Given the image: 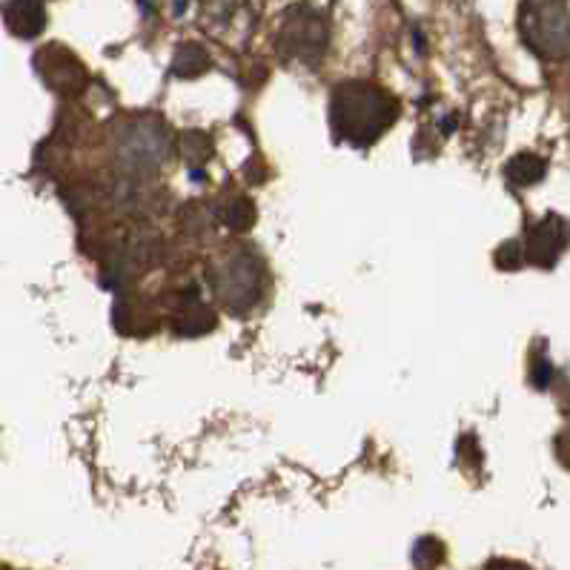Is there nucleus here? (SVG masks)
Masks as SVG:
<instances>
[{
	"label": "nucleus",
	"instance_id": "nucleus-17",
	"mask_svg": "<svg viewBox=\"0 0 570 570\" xmlns=\"http://www.w3.org/2000/svg\"><path fill=\"white\" fill-rule=\"evenodd\" d=\"M553 450H557V459L562 468L570 470V428H564L557 439H553Z\"/></svg>",
	"mask_w": 570,
	"mask_h": 570
},
{
	"label": "nucleus",
	"instance_id": "nucleus-8",
	"mask_svg": "<svg viewBox=\"0 0 570 570\" xmlns=\"http://www.w3.org/2000/svg\"><path fill=\"white\" fill-rule=\"evenodd\" d=\"M3 23L14 38H38L47 29V9L43 0H7L3 3Z\"/></svg>",
	"mask_w": 570,
	"mask_h": 570
},
{
	"label": "nucleus",
	"instance_id": "nucleus-14",
	"mask_svg": "<svg viewBox=\"0 0 570 570\" xmlns=\"http://www.w3.org/2000/svg\"><path fill=\"white\" fill-rule=\"evenodd\" d=\"M444 557H448V550H444V544L436 537H422L413 544V564H416V570H436L444 562Z\"/></svg>",
	"mask_w": 570,
	"mask_h": 570
},
{
	"label": "nucleus",
	"instance_id": "nucleus-6",
	"mask_svg": "<svg viewBox=\"0 0 570 570\" xmlns=\"http://www.w3.org/2000/svg\"><path fill=\"white\" fill-rule=\"evenodd\" d=\"M35 72L41 75V81L55 95H61V98L81 95L89 83V75L83 69V63L69 49L58 47V43L38 49V55H35Z\"/></svg>",
	"mask_w": 570,
	"mask_h": 570
},
{
	"label": "nucleus",
	"instance_id": "nucleus-3",
	"mask_svg": "<svg viewBox=\"0 0 570 570\" xmlns=\"http://www.w3.org/2000/svg\"><path fill=\"white\" fill-rule=\"evenodd\" d=\"M264 282H267V269H264L262 255L247 244L227 249L209 267V287H213L215 298L222 302V307L229 309L233 316L235 313L244 316L262 302Z\"/></svg>",
	"mask_w": 570,
	"mask_h": 570
},
{
	"label": "nucleus",
	"instance_id": "nucleus-1",
	"mask_svg": "<svg viewBox=\"0 0 570 570\" xmlns=\"http://www.w3.org/2000/svg\"><path fill=\"white\" fill-rule=\"evenodd\" d=\"M399 118V101L370 81H344L330 95V129L350 147H370Z\"/></svg>",
	"mask_w": 570,
	"mask_h": 570
},
{
	"label": "nucleus",
	"instance_id": "nucleus-12",
	"mask_svg": "<svg viewBox=\"0 0 570 570\" xmlns=\"http://www.w3.org/2000/svg\"><path fill=\"white\" fill-rule=\"evenodd\" d=\"M181 153L187 167L193 169L195 181H204L202 167L213 158V138H209V132H204V129H187L181 135Z\"/></svg>",
	"mask_w": 570,
	"mask_h": 570
},
{
	"label": "nucleus",
	"instance_id": "nucleus-18",
	"mask_svg": "<svg viewBox=\"0 0 570 570\" xmlns=\"http://www.w3.org/2000/svg\"><path fill=\"white\" fill-rule=\"evenodd\" d=\"M484 570H530V568H528V564H522V562H508V559H493V562H490Z\"/></svg>",
	"mask_w": 570,
	"mask_h": 570
},
{
	"label": "nucleus",
	"instance_id": "nucleus-10",
	"mask_svg": "<svg viewBox=\"0 0 570 570\" xmlns=\"http://www.w3.org/2000/svg\"><path fill=\"white\" fill-rule=\"evenodd\" d=\"M544 175H548V161L537 153H519L504 164V178H508L510 187L517 189L537 187L544 181Z\"/></svg>",
	"mask_w": 570,
	"mask_h": 570
},
{
	"label": "nucleus",
	"instance_id": "nucleus-11",
	"mask_svg": "<svg viewBox=\"0 0 570 570\" xmlns=\"http://www.w3.org/2000/svg\"><path fill=\"white\" fill-rule=\"evenodd\" d=\"M215 215H218V222H222L224 227L233 229V233H247L255 224V204L242 193L227 195V198L218 204Z\"/></svg>",
	"mask_w": 570,
	"mask_h": 570
},
{
	"label": "nucleus",
	"instance_id": "nucleus-7",
	"mask_svg": "<svg viewBox=\"0 0 570 570\" xmlns=\"http://www.w3.org/2000/svg\"><path fill=\"white\" fill-rule=\"evenodd\" d=\"M570 247V222L557 213H548L530 224L524 235V262L539 269H553Z\"/></svg>",
	"mask_w": 570,
	"mask_h": 570
},
{
	"label": "nucleus",
	"instance_id": "nucleus-5",
	"mask_svg": "<svg viewBox=\"0 0 570 570\" xmlns=\"http://www.w3.org/2000/svg\"><path fill=\"white\" fill-rule=\"evenodd\" d=\"M330 43V27L324 12L309 3L289 7L282 18V27L275 35V49L287 63L316 69L322 63Z\"/></svg>",
	"mask_w": 570,
	"mask_h": 570
},
{
	"label": "nucleus",
	"instance_id": "nucleus-2",
	"mask_svg": "<svg viewBox=\"0 0 570 570\" xmlns=\"http://www.w3.org/2000/svg\"><path fill=\"white\" fill-rule=\"evenodd\" d=\"M118 178L141 181L153 178L169 161V127L155 115H132L112 129L109 138Z\"/></svg>",
	"mask_w": 570,
	"mask_h": 570
},
{
	"label": "nucleus",
	"instance_id": "nucleus-4",
	"mask_svg": "<svg viewBox=\"0 0 570 570\" xmlns=\"http://www.w3.org/2000/svg\"><path fill=\"white\" fill-rule=\"evenodd\" d=\"M519 32L524 47L542 61L570 58V0H524Z\"/></svg>",
	"mask_w": 570,
	"mask_h": 570
},
{
	"label": "nucleus",
	"instance_id": "nucleus-15",
	"mask_svg": "<svg viewBox=\"0 0 570 570\" xmlns=\"http://www.w3.org/2000/svg\"><path fill=\"white\" fill-rule=\"evenodd\" d=\"M553 379H557V370H553L550 358L544 356V347H542V353H533V356H530V387L550 390Z\"/></svg>",
	"mask_w": 570,
	"mask_h": 570
},
{
	"label": "nucleus",
	"instance_id": "nucleus-13",
	"mask_svg": "<svg viewBox=\"0 0 570 570\" xmlns=\"http://www.w3.org/2000/svg\"><path fill=\"white\" fill-rule=\"evenodd\" d=\"M209 67L213 63H209V55L202 43H181L173 58V75L175 78H184V81L202 78Z\"/></svg>",
	"mask_w": 570,
	"mask_h": 570
},
{
	"label": "nucleus",
	"instance_id": "nucleus-9",
	"mask_svg": "<svg viewBox=\"0 0 570 570\" xmlns=\"http://www.w3.org/2000/svg\"><path fill=\"white\" fill-rule=\"evenodd\" d=\"M173 330L181 338H198L207 336L209 330H215V309L198 298V293H184L181 304L175 309L173 316Z\"/></svg>",
	"mask_w": 570,
	"mask_h": 570
},
{
	"label": "nucleus",
	"instance_id": "nucleus-16",
	"mask_svg": "<svg viewBox=\"0 0 570 570\" xmlns=\"http://www.w3.org/2000/svg\"><path fill=\"white\" fill-rule=\"evenodd\" d=\"M499 269H519L524 264V244L522 242H504L493 255Z\"/></svg>",
	"mask_w": 570,
	"mask_h": 570
}]
</instances>
